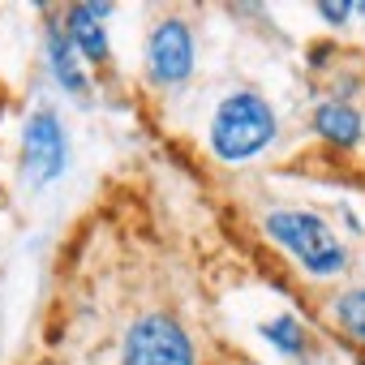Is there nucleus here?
<instances>
[{
	"label": "nucleus",
	"instance_id": "f257e3e1",
	"mask_svg": "<svg viewBox=\"0 0 365 365\" xmlns=\"http://www.w3.org/2000/svg\"><path fill=\"white\" fill-rule=\"evenodd\" d=\"M275 142V108L254 91H232L211 120V150L224 163H245Z\"/></svg>",
	"mask_w": 365,
	"mask_h": 365
},
{
	"label": "nucleus",
	"instance_id": "f03ea898",
	"mask_svg": "<svg viewBox=\"0 0 365 365\" xmlns=\"http://www.w3.org/2000/svg\"><path fill=\"white\" fill-rule=\"evenodd\" d=\"M267 237L275 245H284L314 279H331L348 267V254L335 241L331 224L318 220L314 211H271L267 215Z\"/></svg>",
	"mask_w": 365,
	"mask_h": 365
},
{
	"label": "nucleus",
	"instance_id": "7ed1b4c3",
	"mask_svg": "<svg viewBox=\"0 0 365 365\" xmlns=\"http://www.w3.org/2000/svg\"><path fill=\"white\" fill-rule=\"evenodd\" d=\"M120 365H198V352L172 314H142L125 331Z\"/></svg>",
	"mask_w": 365,
	"mask_h": 365
},
{
	"label": "nucleus",
	"instance_id": "20e7f679",
	"mask_svg": "<svg viewBox=\"0 0 365 365\" xmlns=\"http://www.w3.org/2000/svg\"><path fill=\"white\" fill-rule=\"evenodd\" d=\"M65 172V129L52 108H35L22 125V176L26 185H48Z\"/></svg>",
	"mask_w": 365,
	"mask_h": 365
},
{
	"label": "nucleus",
	"instance_id": "39448f33",
	"mask_svg": "<svg viewBox=\"0 0 365 365\" xmlns=\"http://www.w3.org/2000/svg\"><path fill=\"white\" fill-rule=\"evenodd\" d=\"M146 69L159 86H176L194 73V31L180 18H163L146 39Z\"/></svg>",
	"mask_w": 365,
	"mask_h": 365
},
{
	"label": "nucleus",
	"instance_id": "423d86ee",
	"mask_svg": "<svg viewBox=\"0 0 365 365\" xmlns=\"http://www.w3.org/2000/svg\"><path fill=\"white\" fill-rule=\"evenodd\" d=\"M108 9L112 5H69L65 9V35H69V43L78 48V56L82 61H95V65H103L108 61V35H103V18H108Z\"/></svg>",
	"mask_w": 365,
	"mask_h": 365
},
{
	"label": "nucleus",
	"instance_id": "0eeeda50",
	"mask_svg": "<svg viewBox=\"0 0 365 365\" xmlns=\"http://www.w3.org/2000/svg\"><path fill=\"white\" fill-rule=\"evenodd\" d=\"M314 129H318V138L331 142V146H356L365 120H361V112H356L352 103H344V99H327V103L314 112Z\"/></svg>",
	"mask_w": 365,
	"mask_h": 365
},
{
	"label": "nucleus",
	"instance_id": "6e6552de",
	"mask_svg": "<svg viewBox=\"0 0 365 365\" xmlns=\"http://www.w3.org/2000/svg\"><path fill=\"white\" fill-rule=\"evenodd\" d=\"M48 65H52V78L69 91V95H86V78L78 69V56H73V43L61 26L48 31Z\"/></svg>",
	"mask_w": 365,
	"mask_h": 365
},
{
	"label": "nucleus",
	"instance_id": "1a4fd4ad",
	"mask_svg": "<svg viewBox=\"0 0 365 365\" xmlns=\"http://www.w3.org/2000/svg\"><path fill=\"white\" fill-rule=\"evenodd\" d=\"M331 314H335V322L344 327V335H352L356 344H365V284L339 292L335 305H331Z\"/></svg>",
	"mask_w": 365,
	"mask_h": 365
},
{
	"label": "nucleus",
	"instance_id": "9d476101",
	"mask_svg": "<svg viewBox=\"0 0 365 365\" xmlns=\"http://www.w3.org/2000/svg\"><path fill=\"white\" fill-rule=\"evenodd\" d=\"M262 339H267L275 352H284V356H297V352L305 348V327H301L292 314H279V318L262 322Z\"/></svg>",
	"mask_w": 365,
	"mask_h": 365
},
{
	"label": "nucleus",
	"instance_id": "9b49d317",
	"mask_svg": "<svg viewBox=\"0 0 365 365\" xmlns=\"http://www.w3.org/2000/svg\"><path fill=\"white\" fill-rule=\"evenodd\" d=\"M318 14H322L331 26H344V22H348V14H356V5H318Z\"/></svg>",
	"mask_w": 365,
	"mask_h": 365
}]
</instances>
